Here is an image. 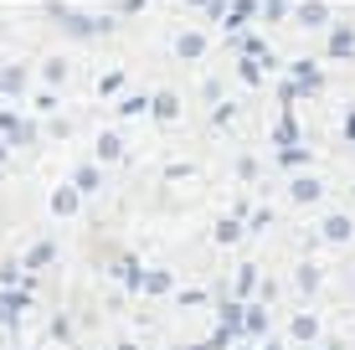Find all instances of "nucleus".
<instances>
[]
</instances>
